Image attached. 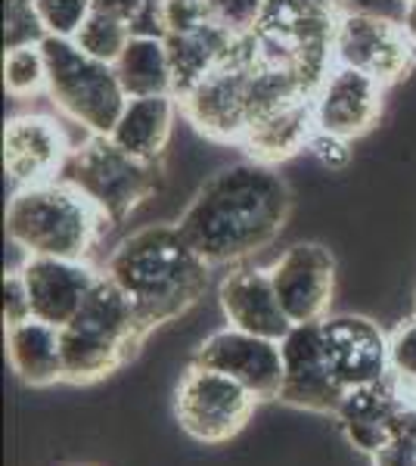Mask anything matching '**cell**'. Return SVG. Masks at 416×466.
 I'll list each match as a JSON object with an SVG mask.
<instances>
[{
    "label": "cell",
    "mask_w": 416,
    "mask_h": 466,
    "mask_svg": "<svg viewBox=\"0 0 416 466\" xmlns=\"http://www.w3.org/2000/svg\"><path fill=\"white\" fill-rule=\"evenodd\" d=\"M292 323H323L336 292V258L320 243H295L268 268Z\"/></svg>",
    "instance_id": "cell-11"
},
{
    "label": "cell",
    "mask_w": 416,
    "mask_h": 466,
    "mask_svg": "<svg viewBox=\"0 0 416 466\" xmlns=\"http://www.w3.org/2000/svg\"><path fill=\"white\" fill-rule=\"evenodd\" d=\"M112 224L66 177L19 187L6 202V237L25 255L87 258Z\"/></svg>",
    "instance_id": "cell-3"
},
{
    "label": "cell",
    "mask_w": 416,
    "mask_h": 466,
    "mask_svg": "<svg viewBox=\"0 0 416 466\" xmlns=\"http://www.w3.org/2000/svg\"><path fill=\"white\" fill-rule=\"evenodd\" d=\"M208 270L178 224H147L112 249L103 274L131 299L143 327L156 333L206 296Z\"/></svg>",
    "instance_id": "cell-2"
},
{
    "label": "cell",
    "mask_w": 416,
    "mask_h": 466,
    "mask_svg": "<svg viewBox=\"0 0 416 466\" xmlns=\"http://www.w3.org/2000/svg\"><path fill=\"white\" fill-rule=\"evenodd\" d=\"M193 364L227 373L239 386H246L259 401L279 398V386H283V351H279V342L274 339L243 333L237 327L218 329L215 336H208L196 349Z\"/></svg>",
    "instance_id": "cell-12"
},
{
    "label": "cell",
    "mask_w": 416,
    "mask_h": 466,
    "mask_svg": "<svg viewBox=\"0 0 416 466\" xmlns=\"http://www.w3.org/2000/svg\"><path fill=\"white\" fill-rule=\"evenodd\" d=\"M35 13L50 37H75L94 13V0H32Z\"/></svg>",
    "instance_id": "cell-26"
},
{
    "label": "cell",
    "mask_w": 416,
    "mask_h": 466,
    "mask_svg": "<svg viewBox=\"0 0 416 466\" xmlns=\"http://www.w3.org/2000/svg\"><path fill=\"white\" fill-rule=\"evenodd\" d=\"M131 25L122 16H112L106 10H96L87 16V22L81 25V32L72 37L87 56L100 59V63L116 66V59L125 54L127 41H131Z\"/></svg>",
    "instance_id": "cell-24"
},
{
    "label": "cell",
    "mask_w": 416,
    "mask_h": 466,
    "mask_svg": "<svg viewBox=\"0 0 416 466\" xmlns=\"http://www.w3.org/2000/svg\"><path fill=\"white\" fill-rule=\"evenodd\" d=\"M289 212V184L274 165L243 159L199 187L178 228L208 268H224L268 249L283 233Z\"/></svg>",
    "instance_id": "cell-1"
},
{
    "label": "cell",
    "mask_w": 416,
    "mask_h": 466,
    "mask_svg": "<svg viewBox=\"0 0 416 466\" xmlns=\"http://www.w3.org/2000/svg\"><path fill=\"white\" fill-rule=\"evenodd\" d=\"M106 215L116 228L158 190V168L125 153L109 134H87L72 149L63 175Z\"/></svg>",
    "instance_id": "cell-6"
},
{
    "label": "cell",
    "mask_w": 416,
    "mask_h": 466,
    "mask_svg": "<svg viewBox=\"0 0 416 466\" xmlns=\"http://www.w3.org/2000/svg\"><path fill=\"white\" fill-rule=\"evenodd\" d=\"M147 336L149 329L143 327L131 299L103 274L81 311L66 327H59L66 382L90 386L112 377L118 367L137 355Z\"/></svg>",
    "instance_id": "cell-4"
},
{
    "label": "cell",
    "mask_w": 416,
    "mask_h": 466,
    "mask_svg": "<svg viewBox=\"0 0 416 466\" xmlns=\"http://www.w3.org/2000/svg\"><path fill=\"white\" fill-rule=\"evenodd\" d=\"M4 87L16 100L47 94V56L41 44H22L4 54Z\"/></svg>",
    "instance_id": "cell-25"
},
{
    "label": "cell",
    "mask_w": 416,
    "mask_h": 466,
    "mask_svg": "<svg viewBox=\"0 0 416 466\" xmlns=\"http://www.w3.org/2000/svg\"><path fill=\"white\" fill-rule=\"evenodd\" d=\"M373 466H416V435L398 432L389 445L373 454Z\"/></svg>",
    "instance_id": "cell-34"
},
{
    "label": "cell",
    "mask_w": 416,
    "mask_h": 466,
    "mask_svg": "<svg viewBox=\"0 0 416 466\" xmlns=\"http://www.w3.org/2000/svg\"><path fill=\"white\" fill-rule=\"evenodd\" d=\"M389 360L395 377L416 382V318L398 323L389 336Z\"/></svg>",
    "instance_id": "cell-31"
},
{
    "label": "cell",
    "mask_w": 416,
    "mask_h": 466,
    "mask_svg": "<svg viewBox=\"0 0 416 466\" xmlns=\"http://www.w3.org/2000/svg\"><path fill=\"white\" fill-rule=\"evenodd\" d=\"M317 131L314 122V96H295L279 106L268 109L264 116L249 125L239 147L246 149V159L261 165H279L292 156L305 153Z\"/></svg>",
    "instance_id": "cell-19"
},
{
    "label": "cell",
    "mask_w": 416,
    "mask_h": 466,
    "mask_svg": "<svg viewBox=\"0 0 416 466\" xmlns=\"http://www.w3.org/2000/svg\"><path fill=\"white\" fill-rule=\"evenodd\" d=\"M41 47L47 56V96L53 106L87 134H109L127 103L116 66L87 56L72 37L47 35Z\"/></svg>",
    "instance_id": "cell-5"
},
{
    "label": "cell",
    "mask_w": 416,
    "mask_h": 466,
    "mask_svg": "<svg viewBox=\"0 0 416 466\" xmlns=\"http://www.w3.org/2000/svg\"><path fill=\"white\" fill-rule=\"evenodd\" d=\"M131 35L140 37H162L165 41V16H162V0H143L137 16L131 19Z\"/></svg>",
    "instance_id": "cell-35"
},
{
    "label": "cell",
    "mask_w": 416,
    "mask_h": 466,
    "mask_svg": "<svg viewBox=\"0 0 416 466\" xmlns=\"http://www.w3.org/2000/svg\"><path fill=\"white\" fill-rule=\"evenodd\" d=\"M162 16L165 37L199 32V28H206L211 22L206 0H162Z\"/></svg>",
    "instance_id": "cell-29"
},
{
    "label": "cell",
    "mask_w": 416,
    "mask_h": 466,
    "mask_svg": "<svg viewBox=\"0 0 416 466\" xmlns=\"http://www.w3.org/2000/svg\"><path fill=\"white\" fill-rule=\"evenodd\" d=\"M165 47H168V59H171L174 96H184L199 81H206L233 54L237 35H230L218 22H208L199 32L165 37Z\"/></svg>",
    "instance_id": "cell-22"
},
{
    "label": "cell",
    "mask_w": 416,
    "mask_h": 466,
    "mask_svg": "<svg viewBox=\"0 0 416 466\" xmlns=\"http://www.w3.org/2000/svg\"><path fill=\"white\" fill-rule=\"evenodd\" d=\"M211 22H218L230 35L246 37L261 25L268 0H206Z\"/></svg>",
    "instance_id": "cell-27"
},
{
    "label": "cell",
    "mask_w": 416,
    "mask_h": 466,
    "mask_svg": "<svg viewBox=\"0 0 416 466\" xmlns=\"http://www.w3.org/2000/svg\"><path fill=\"white\" fill-rule=\"evenodd\" d=\"M252 59L255 37H237L233 54L206 81H199L190 94L178 96L180 116L202 137L237 147L246 137L249 122H252Z\"/></svg>",
    "instance_id": "cell-7"
},
{
    "label": "cell",
    "mask_w": 416,
    "mask_h": 466,
    "mask_svg": "<svg viewBox=\"0 0 416 466\" xmlns=\"http://www.w3.org/2000/svg\"><path fill=\"white\" fill-rule=\"evenodd\" d=\"M279 351H283V386L277 401L336 417L348 389L336 380L327 360L320 323H295L279 342Z\"/></svg>",
    "instance_id": "cell-10"
},
{
    "label": "cell",
    "mask_w": 416,
    "mask_h": 466,
    "mask_svg": "<svg viewBox=\"0 0 416 466\" xmlns=\"http://www.w3.org/2000/svg\"><path fill=\"white\" fill-rule=\"evenodd\" d=\"M6 360L25 386L41 389L66 382L63 339H59V327L53 323L28 318L6 327Z\"/></svg>",
    "instance_id": "cell-21"
},
{
    "label": "cell",
    "mask_w": 416,
    "mask_h": 466,
    "mask_svg": "<svg viewBox=\"0 0 416 466\" xmlns=\"http://www.w3.org/2000/svg\"><path fill=\"white\" fill-rule=\"evenodd\" d=\"M404 32H407V37L413 41V47H416V0H407V13H404Z\"/></svg>",
    "instance_id": "cell-37"
},
{
    "label": "cell",
    "mask_w": 416,
    "mask_h": 466,
    "mask_svg": "<svg viewBox=\"0 0 416 466\" xmlns=\"http://www.w3.org/2000/svg\"><path fill=\"white\" fill-rule=\"evenodd\" d=\"M6 25H4V41L6 50L10 47H22V44H41L44 37V25L35 13L32 0H6Z\"/></svg>",
    "instance_id": "cell-28"
},
{
    "label": "cell",
    "mask_w": 416,
    "mask_h": 466,
    "mask_svg": "<svg viewBox=\"0 0 416 466\" xmlns=\"http://www.w3.org/2000/svg\"><path fill=\"white\" fill-rule=\"evenodd\" d=\"M416 395V382H407L389 373L380 382L348 389L342 404L336 410V420L342 426L345 439L358 451L373 457L376 451L389 445L398 435L401 413Z\"/></svg>",
    "instance_id": "cell-13"
},
{
    "label": "cell",
    "mask_w": 416,
    "mask_h": 466,
    "mask_svg": "<svg viewBox=\"0 0 416 466\" xmlns=\"http://www.w3.org/2000/svg\"><path fill=\"white\" fill-rule=\"evenodd\" d=\"M178 116H180V103L174 94L127 96L122 116H118L116 127L109 131V137L116 140L125 153H131L134 159L158 165L165 149H168Z\"/></svg>",
    "instance_id": "cell-20"
},
{
    "label": "cell",
    "mask_w": 416,
    "mask_h": 466,
    "mask_svg": "<svg viewBox=\"0 0 416 466\" xmlns=\"http://www.w3.org/2000/svg\"><path fill=\"white\" fill-rule=\"evenodd\" d=\"M32 318V299H28V287L22 280L19 270H10L4 277V323L13 327V323H22Z\"/></svg>",
    "instance_id": "cell-32"
},
{
    "label": "cell",
    "mask_w": 416,
    "mask_h": 466,
    "mask_svg": "<svg viewBox=\"0 0 416 466\" xmlns=\"http://www.w3.org/2000/svg\"><path fill=\"white\" fill-rule=\"evenodd\" d=\"M116 75L127 96H158L174 94L171 59L162 37H140L127 41L125 54L116 59Z\"/></svg>",
    "instance_id": "cell-23"
},
{
    "label": "cell",
    "mask_w": 416,
    "mask_h": 466,
    "mask_svg": "<svg viewBox=\"0 0 416 466\" xmlns=\"http://www.w3.org/2000/svg\"><path fill=\"white\" fill-rule=\"evenodd\" d=\"M339 16L351 13V16H376V19H391L404 22L407 0H336Z\"/></svg>",
    "instance_id": "cell-33"
},
{
    "label": "cell",
    "mask_w": 416,
    "mask_h": 466,
    "mask_svg": "<svg viewBox=\"0 0 416 466\" xmlns=\"http://www.w3.org/2000/svg\"><path fill=\"white\" fill-rule=\"evenodd\" d=\"M323 351L345 389L370 386L391 373L389 336L364 314H336L320 323Z\"/></svg>",
    "instance_id": "cell-16"
},
{
    "label": "cell",
    "mask_w": 416,
    "mask_h": 466,
    "mask_svg": "<svg viewBox=\"0 0 416 466\" xmlns=\"http://www.w3.org/2000/svg\"><path fill=\"white\" fill-rule=\"evenodd\" d=\"M259 398L211 367L190 364L174 395V417L180 430L202 445H221L246 430Z\"/></svg>",
    "instance_id": "cell-8"
},
{
    "label": "cell",
    "mask_w": 416,
    "mask_h": 466,
    "mask_svg": "<svg viewBox=\"0 0 416 466\" xmlns=\"http://www.w3.org/2000/svg\"><path fill=\"white\" fill-rule=\"evenodd\" d=\"M332 63L367 72L382 87H391L413 72L416 47L401 22L342 13L332 32Z\"/></svg>",
    "instance_id": "cell-9"
},
{
    "label": "cell",
    "mask_w": 416,
    "mask_h": 466,
    "mask_svg": "<svg viewBox=\"0 0 416 466\" xmlns=\"http://www.w3.org/2000/svg\"><path fill=\"white\" fill-rule=\"evenodd\" d=\"M305 153L311 156L323 171H330V175H342V171L351 168V162H354L351 140L336 137V134H327V131H314V137Z\"/></svg>",
    "instance_id": "cell-30"
},
{
    "label": "cell",
    "mask_w": 416,
    "mask_h": 466,
    "mask_svg": "<svg viewBox=\"0 0 416 466\" xmlns=\"http://www.w3.org/2000/svg\"><path fill=\"white\" fill-rule=\"evenodd\" d=\"M72 149L66 131L50 116L22 112L4 125V171L16 190L59 177Z\"/></svg>",
    "instance_id": "cell-15"
},
{
    "label": "cell",
    "mask_w": 416,
    "mask_h": 466,
    "mask_svg": "<svg viewBox=\"0 0 416 466\" xmlns=\"http://www.w3.org/2000/svg\"><path fill=\"white\" fill-rule=\"evenodd\" d=\"M94 6H96V10L112 13V16H122L127 25H131V19L137 16L143 0H94Z\"/></svg>",
    "instance_id": "cell-36"
},
{
    "label": "cell",
    "mask_w": 416,
    "mask_h": 466,
    "mask_svg": "<svg viewBox=\"0 0 416 466\" xmlns=\"http://www.w3.org/2000/svg\"><path fill=\"white\" fill-rule=\"evenodd\" d=\"M382 94L385 87L367 72H358L351 66H332L314 94L317 131L345 140L364 137L382 116Z\"/></svg>",
    "instance_id": "cell-14"
},
{
    "label": "cell",
    "mask_w": 416,
    "mask_h": 466,
    "mask_svg": "<svg viewBox=\"0 0 416 466\" xmlns=\"http://www.w3.org/2000/svg\"><path fill=\"white\" fill-rule=\"evenodd\" d=\"M19 274L32 299V318L53 327H66L103 277L90 268L87 258H47V255H25Z\"/></svg>",
    "instance_id": "cell-17"
},
{
    "label": "cell",
    "mask_w": 416,
    "mask_h": 466,
    "mask_svg": "<svg viewBox=\"0 0 416 466\" xmlns=\"http://www.w3.org/2000/svg\"><path fill=\"white\" fill-rule=\"evenodd\" d=\"M221 311L230 327L243 333L264 336V339L283 342L286 333L295 327L289 314L283 311L268 270L261 268H237L221 280L218 289Z\"/></svg>",
    "instance_id": "cell-18"
}]
</instances>
